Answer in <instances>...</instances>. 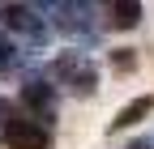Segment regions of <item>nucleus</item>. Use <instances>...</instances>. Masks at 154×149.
Listing matches in <instances>:
<instances>
[{
  "label": "nucleus",
  "instance_id": "obj_8",
  "mask_svg": "<svg viewBox=\"0 0 154 149\" xmlns=\"http://www.w3.org/2000/svg\"><path fill=\"white\" fill-rule=\"evenodd\" d=\"M137 17H141V4H133V0H124V4H111V26L128 30V26H137Z\"/></svg>",
  "mask_w": 154,
  "mask_h": 149
},
{
  "label": "nucleus",
  "instance_id": "obj_7",
  "mask_svg": "<svg viewBox=\"0 0 154 149\" xmlns=\"http://www.w3.org/2000/svg\"><path fill=\"white\" fill-rule=\"evenodd\" d=\"M150 107H154V98H137V102H128V107L120 111V115H116V119H111V128H128V124H137V119L146 115V111H150Z\"/></svg>",
  "mask_w": 154,
  "mask_h": 149
},
{
  "label": "nucleus",
  "instance_id": "obj_5",
  "mask_svg": "<svg viewBox=\"0 0 154 149\" xmlns=\"http://www.w3.org/2000/svg\"><path fill=\"white\" fill-rule=\"evenodd\" d=\"M43 13H56V26L64 34H86L90 30V4H47Z\"/></svg>",
  "mask_w": 154,
  "mask_h": 149
},
{
  "label": "nucleus",
  "instance_id": "obj_2",
  "mask_svg": "<svg viewBox=\"0 0 154 149\" xmlns=\"http://www.w3.org/2000/svg\"><path fill=\"white\" fill-rule=\"evenodd\" d=\"M51 85H64L69 94H94L99 89V68L82 51H64L51 60Z\"/></svg>",
  "mask_w": 154,
  "mask_h": 149
},
{
  "label": "nucleus",
  "instance_id": "obj_4",
  "mask_svg": "<svg viewBox=\"0 0 154 149\" xmlns=\"http://www.w3.org/2000/svg\"><path fill=\"white\" fill-rule=\"evenodd\" d=\"M17 102H22L34 119H43V124L51 128V119H56V85H51V81H26Z\"/></svg>",
  "mask_w": 154,
  "mask_h": 149
},
{
  "label": "nucleus",
  "instance_id": "obj_3",
  "mask_svg": "<svg viewBox=\"0 0 154 149\" xmlns=\"http://www.w3.org/2000/svg\"><path fill=\"white\" fill-rule=\"evenodd\" d=\"M0 30L17 34L22 43L30 47H43L47 43V22H43V9H34V4H0Z\"/></svg>",
  "mask_w": 154,
  "mask_h": 149
},
{
  "label": "nucleus",
  "instance_id": "obj_1",
  "mask_svg": "<svg viewBox=\"0 0 154 149\" xmlns=\"http://www.w3.org/2000/svg\"><path fill=\"white\" fill-rule=\"evenodd\" d=\"M0 141L9 149H47L51 128L43 119H34L22 102H0Z\"/></svg>",
  "mask_w": 154,
  "mask_h": 149
},
{
  "label": "nucleus",
  "instance_id": "obj_6",
  "mask_svg": "<svg viewBox=\"0 0 154 149\" xmlns=\"http://www.w3.org/2000/svg\"><path fill=\"white\" fill-rule=\"evenodd\" d=\"M22 64H26L22 43H17V39H9V34L0 30V81H5V77H17V72H22Z\"/></svg>",
  "mask_w": 154,
  "mask_h": 149
}]
</instances>
